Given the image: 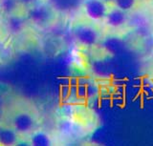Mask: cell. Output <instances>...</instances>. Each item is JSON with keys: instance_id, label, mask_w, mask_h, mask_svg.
I'll return each instance as SVG.
<instances>
[{"instance_id": "cell-1", "label": "cell", "mask_w": 153, "mask_h": 146, "mask_svg": "<svg viewBox=\"0 0 153 146\" xmlns=\"http://www.w3.org/2000/svg\"><path fill=\"white\" fill-rule=\"evenodd\" d=\"M52 15L53 13L51 7L44 3L38 2L32 7L28 8L27 17L29 21L37 26L46 25L48 22H50Z\"/></svg>"}, {"instance_id": "cell-2", "label": "cell", "mask_w": 153, "mask_h": 146, "mask_svg": "<svg viewBox=\"0 0 153 146\" xmlns=\"http://www.w3.org/2000/svg\"><path fill=\"white\" fill-rule=\"evenodd\" d=\"M13 128L18 135H26L32 133L35 128L36 121L32 114L25 111L16 113L13 117Z\"/></svg>"}, {"instance_id": "cell-3", "label": "cell", "mask_w": 153, "mask_h": 146, "mask_svg": "<svg viewBox=\"0 0 153 146\" xmlns=\"http://www.w3.org/2000/svg\"><path fill=\"white\" fill-rule=\"evenodd\" d=\"M74 35L76 39L81 45L84 46H93L98 42L99 35L93 27L88 25H79L75 28Z\"/></svg>"}, {"instance_id": "cell-4", "label": "cell", "mask_w": 153, "mask_h": 146, "mask_svg": "<svg viewBox=\"0 0 153 146\" xmlns=\"http://www.w3.org/2000/svg\"><path fill=\"white\" fill-rule=\"evenodd\" d=\"M83 9L85 15L93 20L102 19L107 15V9L102 0H85Z\"/></svg>"}, {"instance_id": "cell-5", "label": "cell", "mask_w": 153, "mask_h": 146, "mask_svg": "<svg viewBox=\"0 0 153 146\" xmlns=\"http://www.w3.org/2000/svg\"><path fill=\"white\" fill-rule=\"evenodd\" d=\"M18 141V133L13 127H2L0 128V144L12 146Z\"/></svg>"}, {"instance_id": "cell-6", "label": "cell", "mask_w": 153, "mask_h": 146, "mask_svg": "<svg viewBox=\"0 0 153 146\" xmlns=\"http://www.w3.org/2000/svg\"><path fill=\"white\" fill-rule=\"evenodd\" d=\"M126 13H124V11L121 10V9H115L106 15V22L111 27L122 26L126 22Z\"/></svg>"}, {"instance_id": "cell-7", "label": "cell", "mask_w": 153, "mask_h": 146, "mask_svg": "<svg viewBox=\"0 0 153 146\" xmlns=\"http://www.w3.org/2000/svg\"><path fill=\"white\" fill-rule=\"evenodd\" d=\"M102 46L104 50L107 51L110 54H119L124 48L123 42L120 38H117L115 36L108 37V38L105 39L102 43Z\"/></svg>"}, {"instance_id": "cell-8", "label": "cell", "mask_w": 153, "mask_h": 146, "mask_svg": "<svg viewBox=\"0 0 153 146\" xmlns=\"http://www.w3.org/2000/svg\"><path fill=\"white\" fill-rule=\"evenodd\" d=\"M25 27V21L19 15H10L7 20V28L8 30L13 34H19L24 30Z\"/></svg>"}, {"instance_id": "cell-9", "label": "cell", "mask_w": 153, "mask_h": 146, "mask_svg": "<svg viewBox=\"0 0 153 146\" xmlns=\"http://www.w3.org/2000/svg\"><path fill=\"white\" fill-rule=\"evenodd\" d=\"M30 143L33 146H49L52 144V140L44 131H35L31 135Z\"/></svg>"}, {"instance_id": "cell-10", "label": "cell", "mask_w": 153, "mask_h": 146, "mask_svg": "<svg viewBox=\"0 0 153 146\" xmlns=\"http://www.w3.org/2000/svg\"><path fill=\"white\" fill-rule=\"evenodd\" d=\"M92 71L95 74H97L98 77H109V74H111V71H110V67L107 62H105L104 60H95L92 63Z\"/></svg>"}, {"instance_id": "cell-11", "label": "cell", "mask_w": 153, "mask_h": 146, "mask_svg": "<svg viewBox=\"0 0 153 146\" xmlns=\"http://www.w3.org/2000/svg\"><path fill=\"white\" fill-rule=\"evenodd\" d=\"M53 6L60 11H69L76 8L81 0H50Z\"/></svg>"}, {"instance_id": "cell-12", "label": "cell", "mask_w": 153, "mask_h": 146, "mask_svg": "<svg viewBox=\"0 0 153 146\" xmlns=\"http://www.w3.org/2000/svg\"><path fill=\"white\" fill-rule=\"evenodd\" d=\"M19 6L18 0H0V8L3 13L10 15L16 11Z\"/></svg>"}, {"instance_id": "cell-13", "label": "cell", "mask_w": 153, "mask_h": 146, "mask_svg": "<svg viewBox=\"0 0 153 146\" xmlns=\"http://www.w3.org/2000/svg\"><path fill=\"white\" fill-rule=\"evenodd\" d=\"M115 2L119 9L123 11H128L133 7L135 0H115Z\"/></svg>"}, {"instance_id": "cell-14", "label": "cell", "mask_w": 153, "mask_h": 146, "mask_svg": "<svg viewBox=\"0 0 153 146\" xmlns=\"http://www.w3.org/2000/svg\"><path fill=\"white\" fill-rule=\"evenodd\" d=\"M18 2H19V5L30 8L33 5H35V4L40 2V0H18Z\"/></svg>"}, {"instance_id": "cell-15", "label": "cell", "mask_w": 153, "mask_h": 146, "mask_svg": "<svg viewBox=\"0 0 153 146\" xmlns=\"http://www.w3.org/2000/svg\"><path fill=\"white\" fill-rule=\"evenodd\" d=\"M98 93V88L95 85H88L86 86V97H93Z\"/></svg>"}, {"instance_id": "cell-16", "label": "cell", "mask_w": 153, "mask_h": 146, "mask_svg": "<svg viewBox=\"0 0 153 146\" xmlns=\"http://www.w3.org/2000/svg\"><path fill=\"white\" fill-rule=\"evenodd\" d=\"M102 1H104V2H113V1H115V0H102Z\"/></svg>"}]
</instances>
